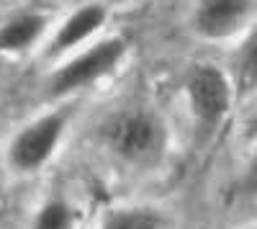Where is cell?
Here are the masks:
<instances>
[{
	"mask_svg": "<svg viewBox=\"0 0 257 229\" xmlns=\"http://www.w3.org/2000/svg\"><path fill=\"white\" fill-rule=\"evenodd\" d=\"M111 150L128 162H152L162 150V132L147 113H121L105 129Z\"/></svg>",
	"mask_w": 257,
	"mask_h": 229,
	"instance_id": "cell-1",
	"label": "cell"
},
{
	"mask_svg": "<svg viewBox=\"0 0 257 229\" xmlns=\"http://www.w3.org/2000/svg\"><path fill=\"white\" fill-rule=\"evenodd\" d=\"M126 44L121 39H105L100 41L98 47L88 49L85 54H80L77 59H72L70 65H64L54 80H52V93L62 95V93H70L75 88H82L88 82L98 80L100 75H105L108 70H113L118 65V59L123 57Z\"/></svg>",
	"mask_w": 257,
	"mask_h": 229,
	"instance_id": "cell-2",
	"label": "cell"
},
{
	"mask_svg": "<svg viewBox=\"0 0 257 229\" xmlns=\"http://www.w3.org/2000/svg\"><path fill=\"white\" fill-rule=\"evenodd\" d=\"M64 129V113H49L34 121L11 144V162L18 170H39L54 152Z\"/></svg>",
	"mask_w": 257,
	"mask_h": 229,
	"instance_id": "cell-3",
	"label": "cell"
},
{
	"mask_svg": "<svg viewBox=\"0 0 257 229\" xmlns=\"http://www.w3.org/2000/svg\"><path fill=\"white\" fill-rule=\"evenodd\" d=\"M188 98L203 127H216L229 111V82L216 67H198L188 80Z\"/></svg>",
	"mask_w": 257,
	"mask_h": 229,
	"instance_id": "cell-4",
	"label": "cell"
},
{
	"mask_svg": "<svg viewBox=\"0 0 257 229\" xmlns=\"http://www.w3.org/2000/svg\"><path fill=\"white\" fill-rule=\"evenodd\" d=\"M249 6V0H203L196 13V26L211 39L229 36L247 21Z\"/></svg>",
	"mask_w": 257,
	"mask_h": 229,
	"instance_id": "cell-5",
	"label": "cell"
},
{
	"mask_svg": "<svg viewBox=\"0 0 257 229\" xmlns=\"http://www.w3.org/2000/svg\"><path fill=\"white\" fill-rule=\"evenodd\" d=\"M105 18V11L100 6H85L80 8L75 16H70L64 21V26L59 29L57 34V41H54V49L62 52V49H70L72 44H80L82 39H88L93 31L100 29Z\"/></svg>",
	"mask_w": 257,
	"mask_h": 229,
	"instance_id": "cell-6",
	"label": "cell"
},
{
	"mask_svg": "<svg viewBox=\"0 0 257 229\" xmlns=\"http://www.w3.org/2000/svg\"><path fill=\"white\" fill-rule=\"evenodd\" d=\"M41 31H44V18L41 16H34V13L16 16L13 21L0 26V49L3 52L26 49L41 36Z\"/></svg>",
	"mask_w": 257,
	"mask_h": 229,
	"instance_id": "cell-7",
	"label": "cell"
},
{
	"mask_svg": "<svg viewBox=\"0 0 257 229\" xmlns=\"http://www.w3.org/2000/svg\"><path fill=\"white\" fill-rule=\"evenodd\" d=\"M103 229H170L167 219L152 209H121L103 221Z\"/></svg>",
	"mask_w": 257,
	"mask_h": 229,
	"instance_id": "cell-8",
	"label": "cell"
},
{
	"mask_svg": "<svg viewBox=\"0 0 257 229\" xmlns=\"http://www.w3.org/2000/svg\"><path fill=\"white\" fill-rule=\"evenodd\" d=\"M34 229H72V211L67 203L49 201L36 216Z\"/></svg>",
	"mask_w": 257,
	"mask_h": 229,
	"instance_id": "cell-9",
	"label": "cell"
}]
</instances>
